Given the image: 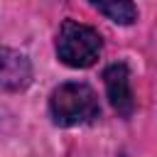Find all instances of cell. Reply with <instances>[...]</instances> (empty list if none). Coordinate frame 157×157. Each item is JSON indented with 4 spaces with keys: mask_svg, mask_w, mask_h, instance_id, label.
<instances>
[{
    "mask_svg": "<svg viewBox=\"0 0 157 157\" xmlns=\"http://www.w3.org/2000/svg\"><path fill=\"white\" fill-rule=\"evenodd\" d=\"M103 81H105V93L108 101L113 105V110L123 118H130L135 110V98H132V88H130V71L125 64H110L103 71Z\"/></svg>",
    "mask_w": 157,
    "mask_h": 157,
    "instance_id": "3957f363",
    "label": "cell"
},
{
    "mask_svg": "<svg viewBox=\"0 0 157 157\" xmlns=\"http://www.w3.org/2000/svg\"><path fill=\"white\" fill-rule=\"evenodd\" d=\"M88 2L115 25H132L137 20V7L132 5V0H88Z\"/></svg>",
    "mask_w": 157,
    "mask_h": 157,
    "instance_id": "5b68a950",
    "label": "cell"
},
{
    "mask_svg": "<svg viewBox=\"0 0 157 157\" xmlns=\"http://www.w3.org/2000/svg\"><path fill=\"white\" fill-rule=\"evenodd\" d=\"M101 49H103V42L93 27L74 22V20L61 22L56 32V54L66 66L86 69L96 64V59L101 56Z\"/></svg>",
    "mask_w": 157,
    "mask_h": 157,
    "instance_id": "7a4b0ae2",
    "label": "cell"
},
{
    "mask_svg": "<svg viewBox=\"0 0 157 157\" xmlns=\"http://www.w3.org/2000/svg\"><path fill=\"white\" fill-rule=\"evenodd\" d=\"M32 81V64L25 54L2 47L0 49V88L22 91Z\"/></svg>",
    "mask_w": 157,
    "mask_h": 157,
    "instance_id": "277c9868",
    "label": "cell"
},
{
    "mask_svg": "<svg viewBox=\"0 0 157 157\" xmlns=\"http://www.w3.org/2000/svg\"><path fill=\"white\" fill-rule=\"evenodd\" d=\"M49 113L56 125L71 128V125H83V123L96 120L101 115V105H98L96 91L88 83L69 81L52 91Z\"/></svg>",
    "mask_w": 157,
    "mask_h": 157,
    "instance_id": "6da1fadb",
    "label": "cell"
}]
</instances>
